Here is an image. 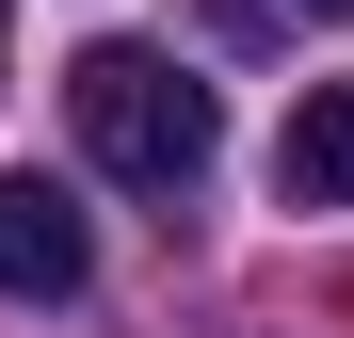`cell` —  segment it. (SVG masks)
I'll return each instance as SVG.
<instances>
[{"instance_id":"cell-1","label":"cell","mask_w":354,"mask_h":338,"mask_svg":"<svg viewBox=\"0 0 354 338\" xmlns=\"http://www.w3.org/2000/svg\"><path fill=\"white\" fill-rule=\"evenodd\" d=\"M65 129H81L97 178H129V194H194V178H209V145H225V113H209V81L177 65V48L97 32L81 65H65Z\"/></svg>"},{"instance_id":"cell-2","label":"cell","mask_w":354,"mask_h":338,"mask_svg":"<svg viewBox=\"0 0 354 338\" xmlns=\"http://www.w3.org/2000/svg\"><path fill=\"white\" fill-rule=\"evenodd\" d=\"M81 274H97V242H81L65 178H0V290H17V306H65Z\"/></svg>"},{"instance_id":"cell-3","label":"cell","mask_w":354,"mask_h":338,"mask_svg":"<svg viewBox=\"0 0 354 338\" xmlns=\"http://www.w3.org/2000/svg\"><path fill=\"white\" fill-rule=\"evenodd\" d=\"M274 194H290V209H354V81H306V97H290Z\"/></svg>"},{"instance_id":"cell-4","label":"cell","mask_w":354,"mask_h":338,"mask_svg":"<svg viewBox=\"0 0 354 338\" xmlns=\"http://www.w3.org/2000/svg\"><path fill=\"white\" fill-rule=\"evenodd\" d=\"M306 17H354V0H306Z\"/></svg>"},{"instance_id":"cell-5","label":"cell","mask_w":354,"mask_h":338,"mask_svg":"<svg viewBox=\"0 0 354 338\" xmlns=\"http://www.w3.org/2000/svg\"><path fill=\"white\" fill-rule=\"evenodd\" d=\"M0 17H17V0H0Z\"/></svg>"}]
</instances>
